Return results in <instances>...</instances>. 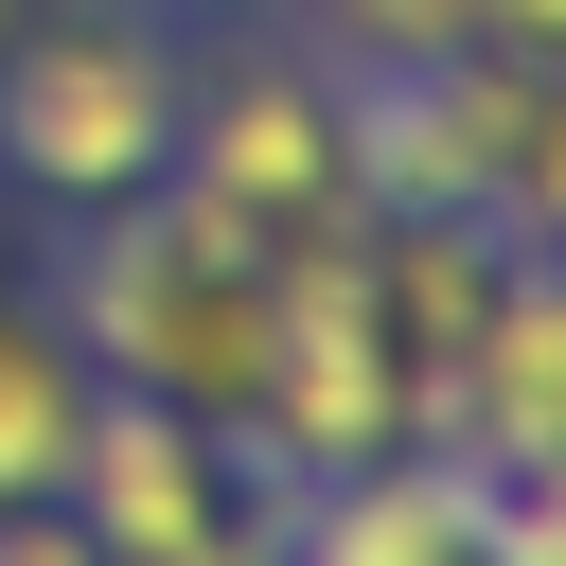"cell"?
Returning <instances> with one entry per match:
<instances>
[{
	"mask_svg": "<svg viewBox=\"0 0 566 566\" xmlns=\"http://www.w3.org/2000/svg\"><path fill=\"white\" fill-rule=\"evenodd\" d=\"M460 35H478V53H548V35H566V0H460Z\"/></svg>",
	"mask_w": 566,
	"mask_h": 566,
	"instance_id": "9",
	"label": "cell"
},
{
	"mask_svg": "<svg viewBox=\"0 0 566 566\" xmlns=\"http://www.w3.org/2000/svg\"><path fill=\"white\" fill-rule=\"evenodd\" d=\"M71 424H88V354H71L53 318H18V301H0V513L71 478Z\"/></svg>",
	"mask_w": 566,
	"mask_h": 566,
	"instance_id": "8",
	"label": "cell"
},
{
	"mask_svg": "<svg viewBox=\"0 0 566 566\" xmlns=\"http://www.w3.org/2000/svg\"><path fill=\"white\" fill-rule=\"evenodd\" d=\"M177 177L248 230H318L354 212V142H336V53L283 35V53H230L195 106H177Z\"/></svg>",
	"mask_w": 566,
	"mask_h": 566,
	"instance_id": "4",
	"label": "cell"
},
{
	"mask_svg": "<svg viewBox=\"0 0 566 566\" xmlns=\"http://www.w3.org/2000/svg\"><path fill=\"white\" fill-rule=\"evenodd\" d=\"M177 566H265V548H248V531H212V548H177Z\"/></svg>",
	"mask_w": 566,
	"mask_h": 566,
	"instance_id": "10",
	"label": "cell"
},
{
	"mask_svg": "<svg viewBox=\"0 0 566 566\" xmlns=\"http://www.w3.org/2000/svg\"><path fill=\"white\" fill-rule=\"evenodd\" d=\"M212 18H248V0H212Z\"/></svg>",
	"mask_w": 566,
	"mask_h": 566,
	"instance_id": "12",
	"label": "cell"
},
{
	"mask_svg": "<svg viewBox=\"0 0 566 566\" xmlns=\"http://www.w3.org/2000/svg\"><path fill=\"white\" fill-rule=\"evenodd\" d=\"M18 18H35V0H0V35H18Z\"/></svg>",
	"mask_w": 566,
	"mask_h": 566,
	"instance_id": "11",
	"label": "cell"
},
{
	"mask_svg": "<svg viewBox=\"0 0 566 566\" xmlns=\"http://www.w3.org/2000/svg\"><path fill=\"white\" fill-rule=\"evenodd\" d=\"M336 142H354V212H495L513 248H548L566 195V88L548 53H407V71H336Z\"/></svg>",
	"mask_w": 566,
	"mask_h": 566,
	"instance_id": "2",
	"label": "cell"
},
{
	"mask_svg": "<svg viewBox=\"0 0 566 566\" xmlns=\"http://www.w3.org/2000/svg\"><path fill=\"white\" fill-rule=\"evenodd\" d=\"M53 513H71V531H88L106 566H177V548H212V531H230L212 424H195V407H159V389H88Z\"/></svg>",
	"mask_w": 566,
	"mask_h": 566,
	"instance_id": "6",
	"label": "cell"
},
{
	"mask_svg": "<svg viewBox=\"0 0 566 566\" xmlns=\"http://www.w3.org/2000/svg\"><path fill=\"white\" fill-rule=\"evenodd\" d=\"M71 230H88V283H71L88 389H159V407H195L230 442L248 389H265V230L212 212L195 177H159L124 212H71Z\"/></svg>",
	"mask_w": 566,
	"mask_h": 566,
	"instance_id": "1",
	"label": "cell"
},
{
	"mask_svg": "<svg viewBox=\"0 0 566 566\" xmlns=\"http://www.w3.org/2000/svg\"><path fill=\"white\" fill-rule=\"evenodd\" d=\"M301 566H478V460L389 442L354 478H301Z\"/></svg>",
	"mask_w": 566,
	"mask_h": 566,
	"instance_id": "7",
	"label": "cell"
},
{
	"mask_svg": "<svg viewBox=\"0 0 566 566\" xmlns=\"http://www.w3.org/2000/svg\"><path fill=\"white\" fill-rule=\"evenodd\" d=\"M177 106H195V71H177V35L142 0H35L0 35V177L53 195V212L159 195L177 177Z\"/></svg>",
	"mask_w": 566,
	"mask_h": 566,
	"instance_id": "3",
	"label": "cell"
},
{
	"mask_svg": "<svg viewBox=\"0 0 566 566\" xmlns=\"http://www.w3.org/2000/svg\"><path fill=\"white\" fill-rule=\"evenodd\" d=\"M407 442H442V460H478V478H566V301H548V248L495 265L478 336L407 389Z\"/></svg>",
	"mask_w": 566,
	"mask_h": 566,
	"instance_id": "5",
	"label": "cell"
}]
</instances>
